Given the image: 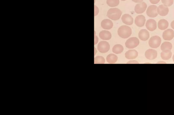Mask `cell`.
Returning a JSON list of instances; mask_svg holds the SVG:
<instances>
[{"label":"cell","instance_id":"cell-11","mask_svg":"<svg viewBox=\"0 0 174 115\" xmlns=\"http://www.w3.org/2000/svg\"><path fill=\"white\" fill-rule=\"evenodd\" d=\"M145 22V18L143 15H139L135 18V23L138 27H143L144 25Z\"/></svg>","mask_w":174,"mask_h":115},{"label":"cell","instance_id":"cell-23","mask_svg":"<svg viewBox=\"0 0 174 115\" xmlns=\"http://www.w3.org/2000/svg\"><path fill=\"white\" fill-rule=\"evenodd\" d=\"M107 3L109 6L114 7L119 5L120 1L119 0H107Z\"/></svg>","mask_w":174,"mask_h":115},{"label":"cell","instance_id":"cell-10","mask_svg":"<svg viewBox=\"0 0 174 115\" xmlns=\"http://www.w3.org/2000/svg\"><path fill=\"white\" fill-rule=\"evenodd\" d=\"M145 26L149 31H154L157 28L156 22L154 19H149L145 23Z\"/></svg>","mask_w":174,"mask_h":115},{"label":"cell","instance_id":"cell-24","mask_svg":"<svg viewBox=\"0 0 174 115\" xmlns=\"http://www.w3.org/2000/svg\"><path fill=\"white\" fill-rule=\"evenodd\" d=\"M105 63V60L103 56H97L94 58L95 64H103Z\"/></svg>","mask_w":174,"mask_h":115},{"label":"cell","instance_id":"cell-5","mask_svg":"<svg viewBox=\"0 0 174 115\" xmlns=\"http://www.w3.org/2000/svg\"><path fill=\"white\" fill-rule=\"evenodd\" d=\"M97 48L100 52L105 53L109 51L110 49V45L106 41H102L98 44Z\"/></svg>","mask_w":174,"mask_h":115},{"label":"cell","instance_id":"cell-7","mask_svg":"<svg viewBox=\"0 0 174 115\" xmlns=\"http://www.w3.org/2000/svg\"><path fill=\"white\" fill-rule=\"evenodd\" d=\"M145 56L147 59L154 60L157 57L158 53L156 50L153 49H149L145 51Z\"/></svg>","mask_w":174,"mask_h":115},{"label":"cell","instance_id":"cell-33","mask_svg":"<svg viewBox=\"0 0 174 115\" xmlns=\"http://www.w3.org/2000/svg\"><path fill=\"white\" fill-rule=\"evenodd\" d=\"M173 61L174 62V54L173 55Z\"/></svg>","mask_w":174,"mask_h":115},{"label":"cell","instance_id":"cell-22","mask_svg":"<svg viewBox=\"0 0 174 115\" xmlns=\"http://www.w3.org/2000/svg\"><path fill=\"white\" fill-rule=\"evenodd\" d=\"M173 47L171 43L168 42H164L161 46V49L162 51L167 50H171Z\"/></svg>","mask_w":174,"mask_h":115},{"label":"cell","instance_id":"cell-18","mask_svg":"<svg viewBox=\"0 0 174 115\" xmlns=\"http://www.w3.org/2000/svg\"><path fill=\"white\" fill-rule=\"evenodd\" d=\"M172 53L169 50L162 51L160 54L161 57L164 60H168L171 57Z\"/></svg>","mask_w":174,"mask_h":115},{"label":"cell","instance_id":"cell-6","mask_svg":"<svg viewBox=\"0 0 174 115\" xmlns=\"http://www.w3.org/2000/svg\"><path fill=\"white\" fill-rule=\"evenodd\" d=\"M158 7L156 5H151L147 9L146 14L147 16L151 18H155L158 15Z\"/></svg>","mask_w":174,"mask_h":115},{"label":"cell","instance_id":"cell-15","mask_svg":"<svg viewBox=\"0 0 174 115\" xmlns=\"http://www.w3.org/2000/svg\"><path fill=\"white\" fill-rule=\"evenodd\" d=\"M113 26L112 21L109 19L103 20L101 22V26L103 29H112Z\"/></svg>","mask_w":174,"mask_h":115},{"label":"cell","instance_id":"cell-13","mask_svg":"<svg viewBox=\"0 0 174 115\" xmlns=\"http://www.w3.org/2000/svg\"><path fill=\"white\" fill-rule=\"evenodd\" d=\"M122 22L126 25H130L133 23V19L129 14L124 15L122 17Z\"/></svg>","mask_w":174,"mask_h":115},{"label":"cell","instance_id":"cell-12","mask_svg":"<svg viewBox=\"0 0 174 115\" xmlns=\"http://www.w3.org/2000/svg\"><path fill=\"white\" fill-rule=\"evenodd\" d=\"M158 13L160 16H164L167 15L169 13V9L164 5H160L157 9Z\"/></svg>","mask_w":174,"mask_h":115},{"label":"cell","instance_id":"cell-27","mask_svg":"<svg viewBox=\"0 0 174 115\" xmlns=\"http://www.w3.org/2000/svg\"><path fill=\"white\" fill-rule=\"evenodd\" d=\"M160 0H149L150 2L153 4H156L159 2Z\"/></svg>","mask_w":174,"mask_h":115},{"label":"cell","instance_id":"cell-2","mask_svg":"<svg viewBox=\"0 0 174 115\" xmlns=\"http://www.w3.org/2000/svg\"><path fill=\"white\" fill-rule=\"evenodd\" d=\"M122 12L118 8H111L108 11L107 16L110 19L113 20H118L120 18Z\"/></svg>","mask_w":174,"mask_h":115},{"label":"cell","instance_id":"cell-9","mask_svg":"<svg viewBox=\"0 0 174 115\" xmlns=\"http://www.w3.org/2000/svg\"><path fill=\"white\" fill-rule=\"evenodd\" d=\"M162 36L164 40H171L174 37V31L173 29H168L163 32Z\"/></svg>","mask_w":174,"mask_h":115},{"label":"cell","instance_id":"cell-31","mask_svg":"<svg viewBox=\"0 0 174 115\" xmlns=\"http://www.w3.org/2000/svg\"><path fill=\"white\" fill-rule=\"evenodd\" d=\"M171 26L172 29H174V20L171 23Z\"/></svg>","mask_w":174,"mask_h":115},{"label":"cell","instance_id":"cell-25","mask_svg":"<svg viewBox=\"0 0 174 115\" xmlns=\"http://www.w3.org/2000/svg\"><path fill=\"white\" fill-rule=\"evenodd\" d=\"M173 0H162V2L164 5L166 7H170L173 5Z\"/></svg>","mask_w":174,"mask_h":115},{"label":"cell","instance_id":"cell-21","mask_svg":"<svg viewBox=\"0 0 174 115\" xmlns=\"http://www.w3.org/2000/svg\"><path fill=\"white\" fill-rule=\"evenodd\" d=\"M124 48L122 45L117 44L113 47L112 51L114 53L116 54H120L123 51Z\"/></svg>","mask_w":174,"mask_h":115},{"label":"cell","instance_id":"cell-17","mask_svg":"<svg viewBox=\"0 0 174 115\" xmlns=\"http://www.w3.org/2000/svg\"><path fill=\"white\" fill-rule=\"evenodd\" d=\"M99 37L101 39L105 40H108L111 37V35L110 32L107 31H103L99 33Z\"/></svg>","mask_w":174,"mask_h":115},{"label":"cell","instance_id":"cell-14","mask_svg":"<svg viewBox=\"0 0 174 115\" xmlns=\"http://www.w3.org/2000/svg\"><path fill=\"white\" fill-rule=\"evenodd\" d=\"M139 38L143 41H146L150 37L149 32L146 29H143L139 31Z\"/></svg>","mask_w":174,"mask_h":115},{"label":"cell","instance_id":"cell-30","mask_svg":"<svg viewBox=\"0 0 174 115\" xmlns=\"http://www.w3.org/2000/svg\"><path fill=\"white\" fill-rule=\"evenodd\" d=\"M143 0H132L134 2L136 3H141L142 2Z\"/></svg>","mask_w":174,"mask_h":115},{"label":"cell","instance_id":"cell-34","mask_svg":"<svg viewBox=\"0 0 174 115\" xmlns=\"http://www.w3.org/2000/svg\"><path fill=\"white\" fill-rule=\"evenodd\" d=\"M121 1H126V0H121Z\"/></svg>","mask_w":174,"mask_h":115},{"label":"cell","instance_id":"cell-8","mask_svg":"<svg viewBox=\"0 0 174 115\" xmlns=\"http://www.w3.org/2000/svg\"><path fill=\"white\" fill-rule=\"evenodd\" d=\"M147 7L146 3L145 2H142L138 3L136 5L134 10L137 14H141L144 12L146 10Z\"/></svg>","mask_w":174,"mask_h":115},{"label":"cell","instance_id":"cell-3","mask_svg":"<svg viewBox=\"0 0 174 115\" xmlns=\"http://www.w3.org/2000/svg\"><path fill=\"white\" fill-rule=\"evenodd\" d=\"M161 43V39L157 35L151 37L149 41V45L151 48H156L158 47Z\"/></svg>","mask_w":174,"mask_h":115},{"label":"cell","instance_id":"cell-20","mask_svg":"<svg viewBox=\"0 0 174 115\" xmlns=\"http://www.w3.org/2000/svg\"><path fill=\"white\" fill-rule=\"evenodd\" d=\"M106 60L107 63L111 64H114L118 60V57L116 55L110 54L107 56Z\"/></svg>","mask_w":174,"mask_h":115},{"label":"cell","instance_id":"cell-1","mask_svg":"<svg viewBox=\"0 0 174 115\" xmlns=\"http://www.w3.org/2000/svg\"><path fill=\"white\" fill-rule=\"evenodd\" d=\"M132 33L131 28L126 25L120 26L118 31V35L123 39L128 38L131 35Z\"/></svg>","mask_w":174,"mask_h":115},{"label":"cell","instance_id":"cell-28","mask_svg":"<svg viewBox=\"0 0 174 115\" xmlns=\"http://www.w3.org/2000/svg\"><path fill=\"white\" fill-rule=\"evenodd\" d=\"M98 39L97 36L95 35V33H94V45L97 44L98 42Z\"/></svg>","mask_w":174,"mask_h":115},{"label":"cell","instance_id":"cell-4","mask_svg":"<svg viewBox=\"0 0 174 115\" xmlns=\"http://www.w3.org/2000/svg\"><path fill=\"white\" fill-rule=\"evenodd\" d=\"M139 44V39L136 37H132L128 39L126 43V46L128 49H133L137 47Z\"/></svg>","mask_w":174,"mask_h":115},{"label":"cell","instance_id":"cell-26","mask_svg":"<svg viewBox=\"0 0 174 115\" xmlns=\"http://www.w3.org/2000/svg\"><path fill=\"white\" fill-rule=\"evenodd\" d=\"M94 16H96L98 14V13H99V10L98 7L97 6H96L95 5H94Z\"/></svg>","mask_w":174,"mask_h":115},{"label":"cell","instance_id":"cell-32","mask_svg":"<svg viewBox=\"0 0 174 115\" xmlns=\"http://www.w3.org/2000/svg\"><path fill=\"white\" fill-rule=\"evenodd\" d=\"M158 63H162V64H164V63H165V62H158Z\"/></svg>","mask_w":174,"mask_h":115},{"label":"cell","instance_id":"cell-29","mask_svg":"<svg viewBox=\"0 0 174 115\" xmlns=\"http://www.w3.org/2000/svg\"><path fill=\"white\" fill-rule=\"evenodd\" d=\"M127 64H139V63L137 61H134V60H132V61H130L128 62Z\"/></svg>","mask_w":174,"mask_h":115},{"label":"cell","instance_id":"cell-19","mask_svg":"<svg viewBox=\"0 0 174 115\" xmlns=\"http://www.w3.org/2000/svg\"><path fill=\"white\" fill-rule=\"evenodd\" d=\"M168 26H169V23L165 19L160 20L158 23V29L161 30H164L167 29Z\"/></svg>","mask_w":174,"mask_h":115},{"label":"cell","instance_id":"cell-16","mask_svg":"<svg viewBox=\"0 0 174 115\" xmlns=\"http://www.w3.org/2000/svg\"><path fill=\"white\" fill-rule=\"evenodd\" d=\"M138 55V52L135 50H130L125 53V57L128 60H133L137 58Z\"/></svg>","mask_w":174,"mask_h":115}]
</instances>
